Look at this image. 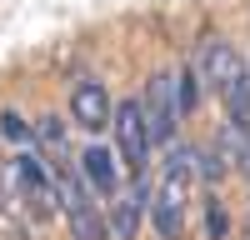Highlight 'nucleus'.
<instances>
[{
    "label": "nucleus",
    "instance_id": "nucleus-1",
    "mask_svg": "<svg viewBox=\"0 0 250 240\" xmlns=\"http://www.w3.org/2000/svg\"><path fill=\"white\" fill-rule=\"evenodd\" d=\"M195 170H200V150L175 145L170 160H165L160 185H155V200H150V225H155L160 240H180L185 235V200H190Z\"/></svg>",
    "mask_w": 250,
    "mask_h": 240
},
{
    "label": "nucleus",
    "instance_id": "nucleus-2",
    "mask_svg": "<svg viewBox=\"0 0 250 240\" xmlns=\"http://www.w3.org/2000/svg\"><path fill=\"white\" fill-rule=\"evenodd\" d=\"M55 200H60V210H65L70 235H75V240H110V220L95 210V200H90V190H85V180H80L70 165H60V170H55Z\"/></svg>",
    "mask_w": 250,
    "mask_h": 240
},
{
    "label": "nucleus",
    "instance_id": "nucleus-3",
    "mask_svg": "<svg viewBox=\"0 0 250 240\" xmlns=\"http://www.w3.org/2000/svg\"><path fill=\"white\" fill-rule=\"evenodd\" d=\"M115 145H120V160L135 180H145V165H150V125H145V110L140 100H120L115 105Z\"/></svg>",
    "mask_w": 250,
    "mask_h": 240
},
{
    "label": "nucleus",
    "instance_id": "nucleus-4",
    "mask_svg": "<svg viewBox=\"0 0 250 240\" xmlns=\"http://www.w3.org/2000/svg\"><path fill=\"white\" fill-rule=\"evenodd\" d=\"M140 110H145V125H150L155 145H170L175 125H180V100H175V75H150L145 80V95H140Z\"/></svg>",
    "mask_w": 250,
    "mask_h": 240
},
{
    "label": "nucleus",
    "instance_id": "nucleus-5",
    "mask_svg": "<svg viewBox=\"0 0 250 240\" xmlns=\"http://www.w3.org/2000/svg\"><path fill=\"white\" fill-rule=\"evenodd\" d=\"M15 180H20V195H25V205L35 220H45L60 200H55V175L45 170V160H40V150H25L15 155Z\"/></svg>",
    "mask_w": 250,
    "mask_h": 240
},
{
    "label": "nucleus",
    "instance_id": "nucleus-6",
    "mask_svg": "<svg viewBox=\"0 0 250 240\" xmlns=\"http://www.w3.org/2000/svg\"><path fill=\"white\" fill-rule=\"evenodd\" d=\"M70 120L80 130H105L110 125V90L100 85V80L80 75L70 85Z\"/></svg>",
    "mask_w": 250,
    "mask_h": 240
},
{
    "label": "nucleus",
    "instance_id": "nucleus-7",
    "mask_svg": "<svg viewBox=\"0 0 250 240\" xmlns=\"http://www.w3.org/2000/svg\"><path fill=\"white\" fill-rule=\"evenodd\" d=\"M200 70H205V80H210V85H230V80L245 70V60L235 55V45H230V40H225V35H210V40H205V50H200Z\"/></svg>",
    "mask_w": 250,
    "mask_h": 240
},
{
    "label": "nucleus",
    "instance_id": "nucleus-8",
    "mask_svg": "<svg viewBox=\"0 0 250 240\" xmlns=\"http://www.w3.org/2000/svg\"><path fill=\"white\" fill-rule=\"evenodd\" d=\"M115 150L110 145H90L85 155H80V170H85V180H90V185L100 190V195H115L120 190V170H115Z\"/></svg>",
    "mask_w": 250,
    "mask_h": 240
},
{
    "label": "nucleus",
    "instance_id": "nucleus-9",
    "mask_svg": "<svg viewBox=\"0 0 250 240\" xmlns=\"http://www.w3.org/2000/svg\"><path fill=\"white\" fill-rule=\"evenodd\" d=\"M145 200H150V190H145V180L130 190V195H120L115 200V210H110V240H135L140 230V215H145Z\"/></svg>",
    "mask_w": 250,
    "mask_h": 240
},
{
    "label": "nucleus",
    "instance_id": "nucleus-10",
    "mask_svg": "<svg viewBox=\"0 0 250 240\" xmlns=\"http://www.w3.org/2000/svg\"><path fill=\"white\" fill-rule=\"evenodd\" d=\"M220 95H225V115H230V130H240V135H245V130H250V70H240V75H235Z\"/></svg>",
    "mask_w": 250,
    "mask_h": 240
},
{
    "label": "nucleus",
    "instance_id": "nucleus-11",
    "mask_svg": "<svg viewBox=\"0 0 250 240\" xmlns=\"http://www.w3.org/2000/svg\"><path fill=\"white\" fill-rule=\"evenodd\" d=\"M205 70H200V60H190V65H180V75H175V100H180V115H190V110H200V100H205Z\"/></svg>",
    "mask_w": 250,
    "mask_h": 240
},
{
    "label": "nucleus",
    "instance_id": "nucleus-12",
    "mask_svg": "<svg viewBox=\"0 0 250 240\" xmlns=\"http://www.w3.org/2000/svg\"><path fill=\"white\" fill-rule=\"evenodd\" d=\"M205 235H210V240H225V235H230V215H225L220 200L205 205Z\"/></svg>",
    "mask_w": 250,
    "mask_h": 240
},
{
    "label": "nucleus",
    "instance_id": "nucleus-13",
    "mask_svg": "<svg viewBox=\"0 0 250 240\" xmlns=\"http://www.w3.org/2000/svg\"><path fill=\"white\" fill-rule=\"evenodd\" d=\"M35 140H45L50 150H60V145H65V125H60L55 115H45V120H40V125H35Z\"/></svg>",
    "mask_w": 250,
    "mask_h": 240
},
{
    "label": "nucleus",
    "instance_id": "nucleus-14",
    "mask_svg": "<svg viewBox=\"0 0 250 240\" xmlns=\"http://www.w3.org/2000/svg\"><path fill=\"white\" fill-rule=\"evenodd\" d=\"M0 130H5L10 140H30V125H25V120H20L15 110H5V115H0Z\"/></svg>",
    "mask_w": 250,
    "mask_h": 240
},
{
    "label": "nucleus",
    "instance_id": "nucleus-15",
    "mask_svg": "<svg viewBox=\"0 0 250 240\" xmlns=\"http://www.w3.org/2000/svg\"><path fill=\"white\" fill-rule=\"evenodd\" d=\"M245 240H250V225H245Z\"/></svg>",
    "mask_w": 250,
    "mask_h": 240
}]
</instances>
